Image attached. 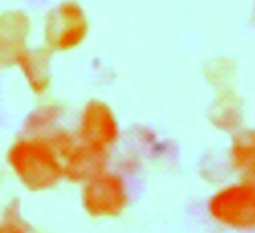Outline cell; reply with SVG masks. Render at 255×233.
<instances>
[{"mask_svg":"<svg viewBox=\"0 0 255 233\" xmlns=\"http://www.w3.org/2000/svg\"><path fill=\"white\" fill-rule=\"evenodd\" d=\"M74 132L90 147L110 153L120 139V124L109 105L91 101L82 109Z\"/></svg>","mask_w":255,"mask_h":233,"instance_id":"6","label":"cell"},{"mask_svg":"<svg viewBox=\"0 0 255 233\" xmlns=\"http://www.w3.org/2000/svg\"><path fill=\"white\" fill-rule=\"evenodd\" d=\"M6 163L15 180L31 191L49 190L64 179L50 136L26 132L17 138L6 152Z\"/></svg>","mask_w":255,"mask_h":233,"instance_id":"1","label":"cell"},{"mask_svg":"<svg viewBox=\"0 0 255 233\" xmlns=\"http://www.w3.org/2000/svg\"><path fill=\"white\" fill-rule=\"evenodd\" d=\"M31 22L22 13L0 18V66L13 68L28 51Z\"/></svg>","mask_w":255,"mask_h":233,"instance_id":"7","label":"cell"},{"mask_svg":"<svg viewBox=\"0 0 255 233\" xmlns=\"http://www.w3.org/2000/svg\"><path fill=\"white\" fill-rule=\"evenodd\" d=\"M212 219L225 227L249 228L255 226V182L222 187L208 203Z\"/></svg>","mask_w":255,"mask_h":233,"instance_id":"4","label":"cell"},{"mask_svg":"<svg viewBox=\"0 0 255 233\" xmlns=\"http://www.w3.org/2000/svg\"><path fill=\"white\" fill-rule=\"evenodd\" d=\"M129 202L130 190L122 173L105 168L83 182L82 204L90 216L114 218L127 209Z\"/></svg>","mask_w":255,"mask_h":233,"instance_id":"3","label":"cell"},{"mask_svg":"<svg viewBox=\"0 0 255 233\" xmlns=\"http://www.w3.org/2000/svg\"><path fill=\"white\" fill-rule=\"evenodd\" d=\"M27 223L17 203L6 205L0 214V232H26Z\"/></svg>","mask_w":255,"mask_h":233,"instance_id":"10","label":"cell"},{"mask_svg":"<svg viewBox=\"0 0 255 233\" xmlns=\"http://www.w3.org/2000/svg\"><path fill=\"white\" fill-rule=\"evenodd\" d=\"M47 49H28L17 68L29 90L36 96H44L50 87V60Z\"/></svg>","mask_w":255,"mask_h":233,"instance_id":"8","label":"cell"},{"mask_svg":"<svg viewBox=\"0 0 255 233\" xmlns=\"http://www.w3.org/2000/svg\"><path fill=\"white\" fill-rule=\"evenodd\" d=\"M64 111L60 105L55 102H46L36 107L28 115L24 129L28 134L49 136L59 129L63 120Z\"/></svg>","mask_w":255,"mask_h":233,"instance_id":"9","label":"cell"},{"mask_svg":"<svg viewBox=\"0 0 255 233\" xmlns=\"http://www.w3.org/2000/svg\"><path fill=\"white\" fill-rule=\"evenodd\" d=\"M87 36L88 19L81 6L74 3L56 6L45 22L44 40L49 51H72L81 46Z\"/></svg>","mask_w":255,"mask_h":233,"instance_id":"5","label":"cell"},{"mask_svg":"<svg viewBox=\"0 0 255 233\" xmlns=\"http://www.w3.org/2000/svg\"><path fill=\"white\" fill-rule=\"evenodd\" d=\"M49 136L60 159L64 179L83 184L108 166L110 153L90 147L74 131L59 127Z\"/></svg>","mask_w":255,"mask_h":233,"instance_id":"2","label":"cell"}]
</instances>
